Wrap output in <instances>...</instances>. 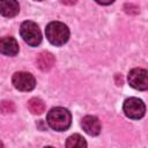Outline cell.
<instances>
[{"label": "cell", "instance_id": "8992f818", "mask_svg": "<svg viewBox=\"0 0 148 148\" xmlns=\"http://www.w3.org/2000/svg\"><path fill=\"white\" fill-rule=\"evenodd\" d=\"M128 83L138 90H146L148 88V74L143 68H133L128 73Z\"/></svg>", "mask_w": 148, "mask_h": 148}, {"label": "cell", "instance_id": "3957f363", "mask_svg": "<svg viewBox=\"0 0 148 148\" xmlns=\"http://www.w3.org/2000/svg\"><path fill=\"white\" fill-rule=\"evenodd\" d=\"M20 34L23 40L30 46H37L42 42V32L38 25L32 21H24L21 24Z\"/></svg>", "mask_w": 148, "mask_h": 148}, {"label": "cell", "instance_id": "30bf717a", "mask_svg": "<svg viewBox=\"0 0 148 148\" xmlns=\"http://www.w3.org/2000/svg\"><path fill=\"white\" fill-rule=\"evenodd\" d=\"M56 62V59H54V56L50 52H40L37 58H36V66L40 69V71H50L53 65Z\"/></svg>", "mask_w": 148, "mask_h": 148}, {"label": "cell", "instance_id": "4fadbf2b", "mask_svg": "<svg viewBox=\"0 0 148 148\" xmlns=\"http://www.w3.org/2000/svg\"><path fill=\"white\" fill-rule=\"evenodd\" d=\"M15 111V104L12 101H1L0 102V112L3 114L13 113Z\"/></svg>", "mask_w": 148, "mask_h": 148}, {"label": "cell", "instance_id": "8fae6325", "mask_svg": "<svg viewBox=\"0 0 148 148\" xmlns=\"http://www.w3.org/2000/svg\"><path fill=\"white\" fill-rule=\"evenodd\" d=\"M28 109L32 114H42L45 111V104L40 98H31L28 102Z\"/></svg>", "mask_w": 148, "mask_h": 148}, {"label": "cell", "instance_id": "7a4b0ae2", "mask_svg": "<svg viewBox=\"0 0 148 148\" xmlns=\"http://www.w3.org/2000/svg\"><path fill=\"white\" fill-rule=\"evenodd\" d=\"M45 34H46L47 40L56 46L64 45L65 43H67L69 38V30L67 25L61 22H57V21L51 22L46 25Z\"/></svg>", "mask_w": 148, "mask_h": 148}, {"label": "cell", "instance_id": "277c9868", "mask_svg": "<svg viewBox=\"0 0 148 148\" xmlns=\"http://www.w3.org/2000/svg\"><path fill=\"white\" fill-rule=\"evenodd\" d=\"M123 110H124V113L128 118L140 119L145 116L146 106H145V103L141 99H139L136 97H131V98H127L124 102Z\"/></svg>", "mask_w": 148, "mask_h": 148}, {"label": "cell", "instance_id": "9a60e30c", "mask_svg": "<svg viewBox=\"0 0 148 148\" xmlns=\"http://www.w3.org/2000/svg\"><path fill=\"white\" fill-rule=\"evenodd\" d=\"M60 1L64 5H74L76 2V0H60Z\"/></svg>", "mask_w": 148, "mask_h": 148}, {"label": "cell", "instance_id": "2e32d148", "mask_svg": "<svg viewBox=\"0 0 148 148\" xmlns=\"http://www.w3.org/2000/svg\"><path fill=\"white\" fill-rule=\"evenodd\" d=\"M2 146H3V143H2L1 141H0V147H2Z\"/></svg>", "mask_w": 148, "mask_h": 148}, {"label": "cell", "instance_id": "5b68a950", "mask_svg": "<svg viewBox=\"0 0 148 148\" xmlns=\"http://www.w3.org/2000/svg\"><path fill=\"white\" fill-rule=\"evenodd\" d=\"M13 86L21 91H30L36 86V80L28 72H16L12 77Z\"/></svg>", "mask_w": 148, "mask_h": 148}, {"label": "cell", "instance_id": "9c48e42d", "mask_svg": "<svg viewBox=\"0 0 148 148\" xmlns=\"http://www.w3.org/2000/svg\"><path fill=\"white\" fill-rule=\"evenodd\" d=\"M20 12V6L16 0H0V14L5 17H13Z\"/></svg>", "mask_w": 148, "mask_h": 148}, {"label": "cell", "instance_id": "e0dca14e", "mask_svg": "<svg viewBox=\"0 0 148 148\" xmlns=\"http://www.w3.org/2000/svg\"><path fill=\"white\" fill-rule=\"evenodd\" d=\"M36 1H43V0H36Z\"/></svg>", "mask_w": 148, "mask_h": 148}, {"label": "cell", "instance_id": "6da1fadb", "mask_svg": "<svg viewBox=\"0 0 148 148\" xmlns=\"http://www.w3.org/2000/svg\"><path fill=\"white\" fill-rule=\"evenodd\" d=\"M46 121L52 130L62 132V131H66L71 126L72 116L67 109L58 106V108H53L49 111V113L46 116Z\"/></svg>", "mask_w": 148, "mask_h": 148}, {"label": "cell", "instance_id": "ba28073f", "mask_svg": "<svg viewBox=\"0 0 148 148\" xmlns=\"http://www.w3.org/2000/svg\"><path fill=\"white\" fill-rule=\"evenodd\" d=\"M0 53L5 56H16L18 53V43L14 37H1L0 38Z\"/></svg>", "mask_w": 148, "mask_h": 148}, {"label": "cell", "instance_id": "5bb4252c", "mask_svg": "<svg viewBox=\"0 0 148 148\" xmlns=\"http://www.w3.org/2000/svg\"><path fill=\"white\" fill-rule=\"evenodd\" d=\"M97 3H99V5H103V6H106V5H110V3H112L114 0H95Z\"/></svg>", "mask_w": 148, "mask_h": 148}, {"label": "cell", "instance_id": "7c38bea8", "mask_svg": "<svg viewBox=\"0 0 148 148\" xmlns=\"http://www.w3.org/2000/svg\"><path fill=\"white\" fill-rule=\"evenodd\" d=\"M66 147H68V148H83V147H87V142L80 134H73L67 139Z\"/></svg>", "mask_w": 148, "mask_h": 148}, {"label": "cell", "instance_id": "52a82bcc", "mask_svg": "<svg viewBox=\"0 0 148 148\" xmlns=\"http://www.w3.org/2000/svg\"><path fill=\"white\" fill-rule=\"evenodd\" d=\"M81 126H82L83 131L91 136L98 135L101 133V123H99L98 118L95 116L83 117L81 120Z\"/></svg>", "mask_w": 148, "mask_h": 148}]
</instances>
